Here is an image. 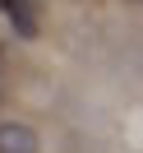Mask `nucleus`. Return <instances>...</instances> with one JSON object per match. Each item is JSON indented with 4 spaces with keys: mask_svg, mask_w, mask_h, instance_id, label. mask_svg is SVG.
Wrapping results in <instances>:
<instances>
[{
    "mask_svg": "<svg viewBox=\"0 0 143 153\" xmlns=\"http://www.w3.org/2000/svg\"><path fill=\"white\" fill-rule=\"evenodd\" d=\"M0 14L14 23V33H19V37H37V14H32L28 0H0Z\"/></svg>",
    "mask_w": 143,
    "mask_h": 153,
    "instance_id": "nucleus-2",
    "label": "nucleus"
},
{
    "mask_svg": "<svg viewBox=\"0 0 143 153\" xmlns=\"http://www.w3.org/2000/svg\"><path fill=\"white\" fill-rule=\"evenodd\" d=\"M0 153H37V130L23 121H0Z\"/></svg>",
    "mask_w": 143,
    "mask_h": 153,
    "instance_id": "nucleus-1",
    "label": "nucleus"
}]
</instances>
